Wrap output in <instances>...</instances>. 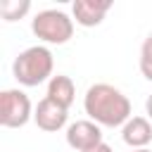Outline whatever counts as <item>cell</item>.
Segmentation results:
<instances>
[{
  "label": "cell",
  "instance_id": "obj_1",
  "mask_svg": "<svg viewBox=\"0 0 152 152\" xmlns=\"http://www.w3.org/2000/svg\"><path fill=\"white\" fill-rule=\"evenodd\" d=\"M83 109L97 126L116 128L131 119V100L109 83H93L83 95Z\"/></svg>",
  "mask_w": 152,
  "mask_h": 152
},
{
  "label": "cell",
  "instance_id": "obj_2",
  "mask_svg": "<svg viewBox=\"0 0 152 152\" xmlns=\"http://www.w3.org/2000/svg\"><path fill=\"white\" fill-rule=\"evenodd\" d=\"M52 69H55V57L45 45H31V48L21 50L12 62V74H14L17 83H21L26 88L50 81Z\"/></svg>",
  "mask_w": 152,
  "mask_h": 152
},
{
  "label": "cell",
  "instance_id": "obj_3",
  "mask_svg": "<svg viewBox=\"0 0 152 152\" xmlns=\"http://www.w3.org/2000/svg\"><path fill=\"white\" fill-rule=\"evenodd\" d=\"M31 31L50 45H64L74 36V19L62 10H40L31 19Z\"/></svg>",
  "mask_w": 152,
  "mask_h": 152
},
{
  "label": "cell",
  "instance_id": "obj_4",
  "mask_svg": "<svg viewBox=\"0 0 152 152\" xmlns=\"http://www.w3.org/2000/svg\"><path fill=\"white\" fill-rule=\"evenodd\" d=\"M33 104L28 95L19 88H7L0 93V124L5 128H21L33 119Z\"/></svg>",
  "mask_w": 152,
  "mask_h": 152
},
{
  "label": "cell",
  "instance_id": "obj_5",
  "mask_svg": "<svg viewBox=\"0 0 152 152\" xmlns=\"http://www.w3.org/2000/svg\"><path fill=\"white\" fill-rule=\"evenodd\" d=\"M102 142V128L90 119H81L66 126V145L76 152H90Z\"/></svg>",
  "mask_w": 152,
  "mask_h": 152
},
{
  "label": "cell",
  "instance_id": "obj_6",
  "mask_svg": "<svg viewBox=\"0 0 152 152\" xmlns=\"http://www.w3.org/2000/svg\"><path fill=\"white\" fill-rule=\"evenodd\" d=\"M66 119H69V109L59 107L57 102H52L50 97H43L38 104H36V112H33V121L40 131L45 133H57L66 126Z\"/></svg>",
  "mask_w": 152,
  "mask_h": 152
},
{
  "label": "cell",
  "instance_id": "obj_7",
  "mask_svg": "<svg viewBox=\"0 0 152 152\" xmlns=\"http://www.w3.org/2000/svg\"><path fill=\"white\" fill-rule=\"evenodd\" d=\"M109 10H112V0H74L71 5L74 21L86 28L100 26Z\"/></svg>",
  "mask_w": 152,
  "mask_h": 152
},
{
  "label": "cell",
  "instance_id": "obj_8",
  "mask_svg": "<svg viewBox=\"0 0 152 152\" xmlns=\"http://www.w3.org/2000/svg\"><path fill=\"white\" fill-rule=\"evenodd\" d=\"M121 138L131 150L147 147L152 142V124H150V119L147 116H131L121 128Z\"/></svg>",
  "mask_w": 152,
  "mask_h": 152
},
{
  "label": "cell",
  "instance_id": "obj_9",
  "mask_svg": "<svg viewBox=\"0 0 152 152\" xmlns=\"http://www.w3.org/2000/svg\"><path fill=\"white\" fill-rule=\"evenodd\" d=\"M45 97H50V100L57 102L59 107L69 109V107L74 104V97H76V86H74V81H71L69 76L57 74V76H52V78L48 81V95H45Z\"/></svg>",
  "mask_w": 152,
  "mask_h": 152
},
{
  "label": "cell",
  "instance_id": "obj_10",
  "mask_svg": "<svg viewBox=\"0 0 152 152\" xmlns=\"http://www.w3.org/2000/svg\"><path fill=\"white\" fill-rule=\"evenodd\" d=\"M31 10L28 0H2L0 2V17L5 21H17Z\"/></svg>",
  "mask_w": 152,
  "mask_h": 152
},
{
  "label": "cell",
  "instance_id": "obj_11",
  "mask_svg": "<svg viewBox=\"0 0 152 152\" xmlns=\"http://www.w3.org/2000/svg\"><path fill=\"white\" fill-rule=\"evenodd\" d=\"M140 74L147 81H152V33L140 45Z\"/></svg>",
  "mask_w": 152,
  "mask_h": 152
},
{
  "label": "cell",
  "instance_id": "obj_12",
  "mask_svg": "<svg viewBox=\"0 0 152 152\" xmlns=\"http://www.w3.org/2000/svg\"><path fill=\"white\" fill-rule=\"evenodd\" d=\"M145 112H147V119L152 121V93H150L147 100H145Z\"/></svg>",
  "mask_w": 152,
  "mask_h": 152
},
{
  "label": "cell",
  "instance_id": "obj_13",
  "mask_svg": "<svg viewBox=\"0 0 152 152\" xmlns=\"http://www.w3.org/2000/svg\"><path fill=\"white\" fill-rule=\"evenodd\" d=\"M90 152H114V150H112L107 142H102V145H97V147H95V150H90Z\"/></svg>",
  "mask_w": 152,
  "mask_h": 152
},
{
  "label": "cell",
  "instance_id": "obj_14",
  "mask_svg": "<svg viewBox=\"0 0 152 152\" xmlns=\"http://www.w3.org/2000/svg\"><path fill=\"white\" fill-rule=\"evenodd\" d=\"M131 152H152L150 147H140V150H131Z\"/></svg>",
  "mask_w": 152,
  "mask_h": 152
}]
</instances>
